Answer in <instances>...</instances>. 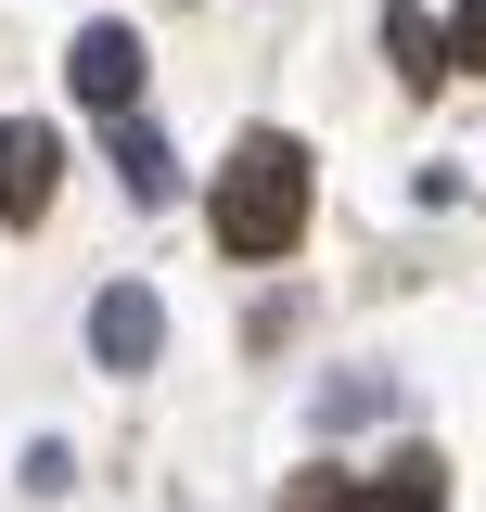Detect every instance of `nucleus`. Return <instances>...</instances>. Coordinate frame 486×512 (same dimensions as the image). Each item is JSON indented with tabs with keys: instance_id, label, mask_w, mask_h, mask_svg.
<instances>
[{
	"instance_id": "obj_1",
	"label": "nucleus",
	"mask_w": 486,
	"mask_h": 512,
	"mask_svg": "<svg viewBox=\"0 0 486 512\" xmlns=\"http://www.w3.org/2000/svg\"><path fill=\"white\" fill-rule=\"evenodd\" d=\"M218 256H243V269H269V256H295L307 231V141H282V128H256V141H231V167H218Z\"/></svg>"
},
{
	"instance_id": "obj_2",
	"label": "nucleus",
	"mask_w": 486,
	"mask_h": 512,
	"mask_svg": "<svg viewBox=\"0 0 486 512\" xmlns=\"http://www.w3.org/2000/svg\"><path fill=\"white\" fill-rule=\"evenodd\" d=\"M64 77H77V103H90V116H128V103H141V39H128V26H77Z\"/></svg>"
},
{
	"instance_id": "obj_3",
	"label": "nucleus",
	"mask_w": 486,
	"mask_h": 512,
	"mask_svg": "<svg viewBox=\"0 0 486 512\" xmlns=\"http://www.w3.org/2000/svg\"><path fill=\"white\" fill-rule=\"evenodd\" d=\"M154 346H167V308H154V282H116V295L90 308V359H103V372H154Z\"/></svg>"
},
{
	"instance_id": "obj_4",
	"label": "nucleus",
	"mask_w": 486,
	"mask_h": 512,
	"mask_svg": "<svg viewBox=\"0 0 486 512\" xmlns=\"http://www.w3.org/2000/svg\"><path fill=\"white\" fill-rule=\"evenodd\" d=\"M52 180H64V141H52L39 116H13V128H0V218L26 231V218L52 205Z\"/></svg>"
},
{
	"instance_id": "obj_5",
	"label": "nucleus",
	"mask_w": 486,
	"mask_h": 512,
	"mask_svg": "<svg viewBox=\"0 0 486 512\" xmlns=\"http://www.w3.org/2000/svg\"><path fill=\"white\" fill-rule=\"evenodd\" d=\"M384 64H397L410 90H435V77H448V39H435L423 0H384Z\"/></svg>"
},
{
	"instance_id": "obj_6",
	"label": "nucleus",
	"mask_w": 486,
	"mask_h": 512,
	"mask_svg": "<svg viewBox=\"0 0 486 512\" xmlns=\"http://www.w3.org/2000/svg\"><path fill=\"white\" fill-rule=\"evenodd\" d=\"M346 512H448V474H435V461H384Z\"/></svg>"
},
{
	"instance_id": "obj_7",
	"label": "nucleus",
	"mask_w": 486,
	"mask_h": 512,
	"mask_svg": "<svg viewBox=\"0 0 486 512\" xmlns=\"http://www.w3.org/2000/svg\"><path fill=\"white\" fill-rule=\"evenodd\" d=\"M116 180L141 192V205H167V141H154L141 116H116Z\"/></svg>"
},
{
	"instance_id": "obj_8",
	"label": "nucleus",
	"mask_w": 486,
	"mask_h": 512,
	"mask_svg": "<svg viewBox=\"0 0 486 512\" xmlns=\"http://www.w3.org/2000/svg\"><path fill=\"white\" fill-rule=\"evenodd\" d=\"M435 39H448V64H486V0H461V13H448Z\"/></svg>"
}]
</instances>
